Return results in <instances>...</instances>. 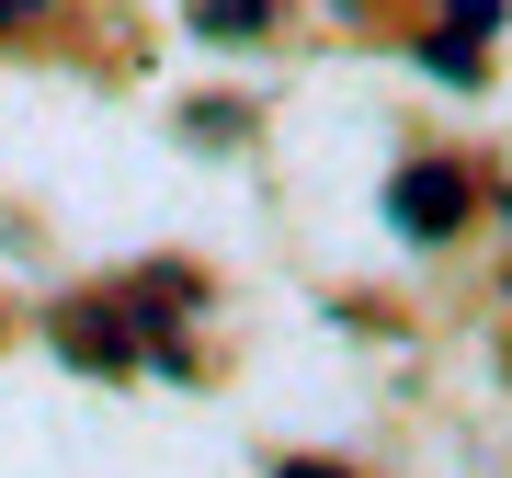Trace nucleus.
<instances>
[{
  "instance_id": "f03ea898",
  "label": "nucleus",
  "mask_w": 512,
  "mask_h": 478,
  "mask_svg": "<svg viewBox=\"0 0 512 478\" xmlns=\"http://www.w3.org/2000/svg\"><path fill=\"white\" fill-rule=\"evenodd\" d=\"M46 331H57V353H69L80 376H126V353H137V308H126V296H57Z\"/></svg>"
},
{
  "instance_id": "f257e3e1",
  "label": "nucleus",
  "mask_w": 512,
  "mask_h": 478,
  "mask_svg": "<svg viewBox=\"0 0 512 478\" xmlns=\"http://www.w3.org/2000/svg\"><path fill=\"white\" fill-rule=\"evenodd\" d=\"M478 160L467 148H421V160H399V183H387V228L421 239V251H444V239H467L478 228Z\"/></svg>"
},
{
  "instance_id": "7ed1b4c3",
  "label": "nucleus",
  "mask_w": 512,
  "mask_h": 478,
  "mask_svg": "<svg viewBox=\"0 0 512 478\" xmlns=\"http://www.w3.org/2000/svg\"><path fill=\"white\" fill-rule=\"evenodd\" d=\"M194 23H205V35H262L274 0H194Z\"/></svg>"
},
{
  "instance_id": "423d86ee",
  "label": "nucleus",
  "mask_w": 512,
  "mask_h": 478,
  "mask_svg": "<svg viewBox=\"0 0 512 478\" xmlns=\"http://www.w3.org/2000/svg\"><path fill=\"white\" fill-rule=\"evenodd\" d=\"M274 478H353V467H330V456H285Z\"/></svg>"
},
{
  "instance_id": "39448f33",
  "label": "nucleus",
  "mask_w": 512,
  "mask_h": 478,
  "mask_svg": "<svg viewBox=\"0 0 512 478\" xmlns=\"http://www.w3.org/2000/svg\"><path fill=\"white\" fill-rule=\"evenodd\" d=\"M46 23V0H0V35H35Z\"/></svg>"
},
{
  "instance_id": "20e7f679",
  "label": "nucleus",
  "mask_w": 512,
  "mask_h": 478,
  "mask_svg": "<svg viewBox=\"0 0 512 478\" xmlns=\"http://www.w3.org/2000/svg\"><path fill=\"white\" fill-rule=\"evenodd\" d=\"M444 23L456 35H501V0H444Z\"/></svg>"
}]
</instances>
